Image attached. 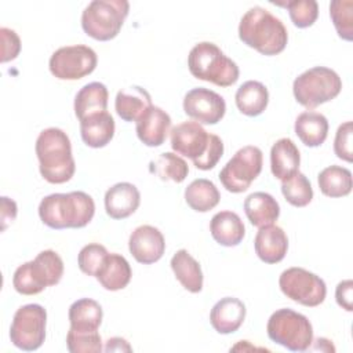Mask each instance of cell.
<instances>
[{
  "mask_svg": "<svg viewBox=\"0 0 353 353\" xmlns=\"http://www.w3.org/2000/svg\"><path fill=\"white\" fill-rule=\"evenodd\" d=\"M245 305L233 296H225L219 299L211 309L210 323L218 334L236 332L245 319Z\"/></svg>",
  "mask_w": 353,
  "mask_h": 353,
  "instance_id": "obj_19",
  "label": "cell"
},
{
  "mask_svg": "<svg viewBox=\"0 0 353 353\" xmlns=\"http://www.w3.org/2000/svg\"><path fill=\"white\" fill-rule=\"evenodd\" d=\"M294 130L305 146L317 148L324 143L328 135V120L323 113L306 110L295 119Z\"/></svg>",
  "mask_w": 353,
  "mask_h": 353,
  "instance_id": "obj_26",
  "label": "cell"
},
{
  "mask_svg": "<svg viewBox=\"0 0 353 353\" xmlns=\"http://www.w3.org/2000/svg\"><path fill=\"white\" fill-rule=\"evenodd\" d=\"M41 176L50 183H65L72 179L76 163L68 134L57 127L43 130L34 145Z\"/></svg>",
  "mask_w": 353,
  "mask_h": 353,
  "instance_id": "obj_4",
  "label": "cell"
},
{
  "mask_svg": "<svg viewBox=\"0 0 353 353\" xmlns=\"http://www.w3.org/2000/svg\"><path fill=\"white\" fill-rule=\"evenodd\" d=\"M330 17L338 36L346 41L353 39V1L334 0L330 3Z\"/></svg>",
  "mask_w": 353,
  "mask_h": 353,
  "instance_id": "obj_35",
  "label": "cell"
},
{
  "mask_svg": "<svg viewBox=\"0 0 353 353\" xmlns=\"http://www.w3.org/2000/svg\"><path fill=\"white\" fill-rule=\"evenodd\" d=\"M47 312L39 303L21 306L12 317L10 339L12 345L25 352L37 350L46 339Z\"/></svg>",
  "mask_w": 353,
  "mask_h": 353,
  "instance_id": "obj_10",
  "label": "cell"
},
{
  "mask_svg": "<svg viewBox=\"0 0 353 353\" xmlns=\"http://www.w3.org/2000/svg\"><path fill=\"white\" fill-rule=\"evenodd\" d=\"M212 239L223 247H234L241 243L245 228L241 218L233 211H219L210 222Z\"/></svg>",
  "mask_w": 353,
  "mask_h": 353,
  "instance_id": "obj_23",
  "label": "cell"
},
{
  "mask_svg": "<svg viewBox=\"0 0 353 353\" xmlns=\"http://www.w3.org/2000/svg\"><path fill=\"white\" fill-rule=\"evenodd\" d=\"M171 269L181 283V285L192 294H197L203 290V272L200 263L188 252V250H178L171 261Z\"/></svg>",
  "mask_w": 353,
  "mask_h": 353,
  "instance_id": "obj_28",
  "label": "cell"
},
{
  "mask_svg": "<svg viewBox=\"0 0 353 353\" xmlns=\"http://www.w3.org/2000/svg\"><path fill=\"white\" fill-rule=\"evenodd\" d=\"M234 102L240 113L255 117L266 109L269 103V91L261 81L248 80L237 88Z\"/></svg>",
  "mask_w": 353,
  "mask_h": 353,
  "instance_id": "obj_29",
  "label": "cell"
},
{
  "mask_svg": "<svg viewBox=\"0 0 353 353\" xmlns=\"http://www.w3.org/2000/svg\"><path fill=\"white\" fill-rule=\"evenodd\" d=\"M0 37H1V58H0V61L3 63H6V62L15 59L19 55L21 39L15 30H12L10 28H4V26L0 29Z\"/></svg>",
  "mask_w": 353,
  "mask_h": 353,
  "instance_id": "obj_40",
  "label": "cell"
},
{
  "mask_svg": "<svg viewBox=\"0 0 353 353\" xmlns=\"http://www.w3.org/2000/svg\"><path fill=\"white\" fill-rule=\"evenodd\" d=\"M342 80L339 74L325 66H314L301 73L292 83L295 101L307 108L314 109L330 102L339 95Z\"/></svg>",
  "mask_w": 353,
  "mask_h": 353,
  "instance_id": "obj_8",
  "label": "cell"
},
{
  "mask_svg": "<svg viewBox=\"0 0 353 353\" xmlns=\"http://www.w3.org/2000/svg\"><path fill=\"white\" fill-rule=\"evenodd\" d=\"M98 63L97 52L84 44L65 46L52 52L48 68L59 80H79L91 74Z\"/></svg>",
  "mask_w": 353,
  "mask_h": 353,
  "instance_id": "obj_13",
  "label": "cell"
},
{
  "mask_svg": "<svg viewBox=\"0 0 353 353\" xmlns=\"http://www.w3.org/2000/svg\"><path fill=\"white\" fill-rule=\"evenodd\" d=\"M0 216H1V230H6L7 226L10 223H12V221L17 218V212H18V207L17 203L7 197L3 196L1 197V205H0Z\"/></svg>",
  "mask_w": 353,
  "mask_h": 353,
  "instance_id": "obj_42",
  "label": "cell"
},
{
  "mask_svg": "<svg viewBox=\"0 0 353 353\" xmlns=\"http://www.w3.org/2000/svg\"><path fill=\"white\" fill-rule=\"evenodd\" d=\"M103 350H106V352H131L132 347L124 338L113 336L106 341V346L103 347Z\"/></svg>",
  "mask_w": 353,
  "mask_h": 353,
  "instance_id": "obj_43",
  "label": "cell"
},
{
  "mask_svg": "<svg viewBox=\"0 0 353 353\" xmlns=\"http://www.w3.org/2000/svg\"><path fill=\"white\" fill-rule=\"evenodd\" d=\"M317 183L324 196L343 197L352 192V172L341 165H330L319 172Z\"/></svg>",
  "mask_w": 353,
  "mask_h": 353,
  "instance_id": "obj_32",
  "label": "cell"
},
{
  "mask_svg": "<svg viewBox=\"0 0 353 353\" xmlns=\"http://www.w3.org/2000/svg\"><path fill=\"white\" fill-rule=\"evenodd\" d=\"M336 303L346 312L353 310V281L350 279L338 283L335 288Z\"/></svg>",
  "mask_w": 353,
  "mask_h": 353,
  "instance_id": "obj_41",
  "label": "cell"
},
{
  "mask_svg": "<svg viewBox=\"0 0 353 353\" xmlns=\"http://www.w3.org/2000/svg\"><path fill=\"white\" fill-rule=\"evenodd\" d=\"M66 347L70 353H97L103 350L98 331H76L69 328L66 334Z\"/></svg>",
  "mask_w": 353,
  "mask_h": 353,
  "instance_id": "obj_37",
  "label": "cell"
},
{
  "mask_svg": "<svg viewBox=\"0 0 353 353\" xmlns=\"http://www.w3.org/2000/svg\"><path fill=\"white\" fill-rule=\"evenodd\" d=\"M299 149L290 138L277 139L270 149V170L274 178L284 181L299 171Z\"/></svg>",
  "mask_w": 353,
  "mask_h": 353,
  "instance_id": "obj_22",
  "label": "cell"
},
{
  "mask_svg": "<svg viewBox=\"0 0 353 353\" xmlns=\"http://www.w3.org/2000/svg\"><path fill=\"white\" fill-rule=\"evenodd\" d=\"M108 99H109V92L105 84L99 81H92L83 85L74 97L73 106H74L76 117L80 121L90 114L106 112Z\"/></svg>",
  "mask_w": 353,
  "mask_h": 353,
  "instance_id": "obj_27",
  "label": "cell"
},
{
  "mask_svg": "<svg viewBox=\"0 0 353 353\" xmlns=\"http://www.w3.org/2000/svg\"><path fill=\"white\" fill-rule=\"evenodd\" d=\"M239 39L262 55H277L284 51L288 32L280 18L263 7H251L240 19Z\"/></svg>",
  "mask_w": 353,
  "mask_h": 353,
  "instance_id": "obj_2",
  "label": "cell"
},
{
  "mask_svg": "<svg viewBox=\"0 0 353 353\" xmlns=\"http://www.w3.org/2000/svg\"><path fill=\"white\" fill-rule=\"evenodd\" d=\"M277 6H283L288 10L294 26L299 29L312 26L319 17V4L314 0H290L277 3Z\"/></svg>",
  "mask_w": 353,
  "mask_h": 353,
  "instance_id": "obj_36",
  "label": "cell"
},
{
  "mask_svg": "<svg viewBox=\"0 0 353 353\" xmlns=\"http://www.w3.org/2000/svg\"><path fill=\"white\" fill-rule=\"evenodd\" d=\"M152 105L150 94L139 85L119 90L114 99L116 113L121 120L128 123L137 121Z\"/></svg>",
  "mask_w": 353,
  "mask_h": 353,
  "instance_id": "obj_21",
  "label": "cell"
},
{
  "mask_svg": "<svg viewBox=\"0 0 353 353\" xmlns=\"http://www.w3.org/2000/svg\"><path fill=\"white\" fill-rule=\"evenodd\" d=\"M135 123L139 141L149 148L163 145L171 128L170 114L154 105H152Z\"/></svg>",
  "mask_w": 353,
  "mask_h": 353,
  "instance_id": "obj_16",
  "label": "cell"
},
{
  "mask_svg": "<svg viewBox=\"0 0 353 353\" xmlns=\"http://www.w3.org/2000/svg\"><path fill=\"white\" fill-rule=\"evenodd\" d=\"M128 11L127 0H94L81 14V28L95 40H112L119 34Z\"/></svg>",
  "mask_w": 353,
  "mask_h": 353,
  "instance_id": "obj_7",
  "label": "cell"
},
{
  "mask_svg": "<svg viewBox=\"0 0 353 353\" xmlns=\"http://www.w3.org/2000/svg\"><path fill=\"white\" fill-rule=\"evenodd\" d=\"M188 68L193 77L212 83L218 87H229L239 80V66L223 54L214 43H197L188 55Z\"/></svg>",
  "mask_w": 353,
  "mask_h": 353,
  "instance_id": "obj_5",
  "label": "cell"
},
{
  "mask_svg": "<svg viewBox=\"0 0 353 353\" xmlns=\"http://www.w3.org/2000/svg\"><path fill=\"white\" fill-rule=\"evenodd\" d=\"M266 332L274 343L291 352H305L313 342V327L309 319L288 307L272 313Z\"/></svg>",
  "mask_w": 353,
  "mask_h": 353,
  "instance_id": "obj_9",
  "label": "cell"
},
{
  "mask_svg": "<svg viewBox=\"0 0 353 353\" xmlns=\"http://www.w3.org/2000/svg\"><path fill=\"white\" fill-rule=\"evenodd\" d=\"M63 276V261L54 250H44L33 261L19 265L12 276V285L22 295H36L55 285Z\"/></svg>",
  "mask_w": 353,
  "mask_h": 353,
  "instance_id": "obj_6",
  "label": "cell"
},
{
  "mask_svg": "<svg viewBox=\"0 0 353 353\" xmlns=\"http://www.w3.org/2000/svg\"><path fill=\"white\" fill-rule=\"evenodd\" d=\"M114 127L112 114L109 112H99L80 120V135L87 146L99 149L112 141Z\"/></svg>",
  "mask_w": 353,
  "mask_h": 353,
  "instance_id": "obj_20",
  "label": "cell"
},
{
  "mask_svg": "<svg viewBox=\"0 0 353 353\" xmlns=\"http://www.w3.org/2000/svg\"><path fill=\"white\" fill-rule=\"evenodd\" d=\"M221 200V193L215 183L205 178H199L192 181L185 189L186 204L197 211L207 212L218 205Z\"/></svg>",
  "mask_w": 353,
  "mask_h": 353,
  "instance_id": "obj_31",
  "label": "cell"
},
{
  "mask_svg": "<svg viewBox=\"0 0 353 353\" xmlns=\"http://www.w3.org/2000/svg\"><path fill=\"white\" fill-rule=\"evenodd\" d=\"M254 248L258 258L265 263H279L284 259L288 250V237L285 232L272 223L259 228L254 239Z\"/></svg>",
  "mask_w": 353,
  "mask_h": 353,
  "instance_id": "obj_17",
  "label": "cell"
},
{
  "mask_svg": "<svg viewBox=\"0 0 353 353\" xmlns=\"http://www.w3.org/2000/svg\"><path fill=\"white\" fill-rule=\"evenodd\" d=\"M128 250L137 262L150 265L163 256L165 251V240L157 228L152 225H141L130 234Z\"/></svg>",
  "mask_w": 353,
  "mask_h": 353,
  "instance_id": "obj_15",
  "label": "cell"
},
{
  "mask_svg": "<svg viewBox=\"0 0 353 353\" xmlns=\"http://www.w3.org/2000/svg\"><path fill=\"white\" fill-rule=\"evenodd\" d=\"M95 214L92 197L81 190L52 193L41 199L39 216L51 229H79L91 222Z\"/></svg>",
  "mask_w": 353,
  "mask_h": 353,
  "instance_id": "obj_1",
  "label": "cell"
},
{
  "mask_svg": "<svg viewBox=\"0 0 353 353\" xmlns=\"http://www.w3.org/2000/svg\"><path fill=\"white\" fill-rule=\"evenodd\" d=\"M262 163V150L258 146L247 145L239 149L223 165L219 172V181L228 192L243 193L261 174Z\"/></svg>",
  "mask_w": 353,
  "mask_h": 353,
  "instance_id": "obj_11",
  "label": "cell"
},
{
  "mask_svg": "<svg viewBox=\"0 0 353 353\" xmlns=\"http://www.w3.org/2000/svg\"><path fill=\"white\" fill-rule=\"evenodd\" d=\"M108 254L109 252L105 245L99 243H90L80 250L77 255V265L84 274L95 277Z\"/></svg>",
  "mask_w": 353,
  "mask_h": 353,
  "instance_id": "obj_38",
  "label": "cell"
},
{
  "mask_svg": "<svg viewBox=\"0 0 353 353\" xmlns=\"http://www.w3.org/2000/svg\"><path fill=\"white\" fill-rule=\"evenodd\" d=\"M279 287L287 298L307 307L321 305L327 295V287L321 277L296 266L288 268L280 274Z\"/></svg>",
  "mask_w": 353,
  "mask_h": 353,
  "instance_id": "obj_12",
  "label": "cell"
},
{
  "mask_svg": "<svg viewBox=\"0 0 353 353\" xmlns=\"http://www.w3.org/2000/svg\"><path fill=\"white\" fill-rule=\"evenodd\" d=\"M68 317L70 328L76 331H98L103 312L102 306L97 301L91 298H81L69 306Z\"/></svg>",
  "mask_w": 353,
  "mask_h": 353,
  "instance_id": "obj_30",
  "label": "cell"
},
{
  "mask_svg": "<svg viewBox=\"0 0 353 353\" xmlns=\"http://www.w3.org/2000/svg\"><path fill=\"white\" fill-rule=\"evenodd\" d=\"M132 276L128 261L116 252L108 254L95 274L99 284L108 291H119L128 285Z\"/></svg>",
  "mask_w": 353,
  "mask_h": 353,
  "instance_id": "obj_25",
  "label": "cell"
},
{
  "mask_svg": "<svg viewBox=\"0 0 353 353\" xmlns=\"http://www.w3.org/2000/svg\"><path fill=\"white\" fill-rule=\"evenodd\" d=\"M281 193L294 207H306L313 199L312 183L306 175L299 171L281 181Z\"/></svg>",
  "mask_w": 353,
  "mask_h": 353,
  "instance_id": "obj_34",
  "label": "cell"
},
{
  "mask_svg": "<svg viewBox=\"0 0 353 353\" xmlns=\"http://www.w3.org/2000/svg\"><path fill=\"white\" fill-rule=\"evenodd\" d=\"M149 171L161 181H172L181 183L189 174L188 163L172 152H164L149 163Z\"/></svg>",
  "mask_w": 353,
  "mask_h": 353,
  "instance_id": "obj_33",
  "label": "cell"
},
{
  "mask_svg": "<svg viewBox=\"0 0 353 353\" xmlns=\"http://www.w3.org/2000/svg\"><path fill=\"white\" fill-rule=\"evenodd\" d=\"M141 203L138 188L130 182H119L105 193V211L113 219H124L132 215Z\"/></svg>",
  "mask_w": 353,
  "mask_h": 353,
  "instance_id": "obj_18",
  "label": "cell"
},
{
  "mask_svg": "<svg viewBox=\"0 0 353 353\" xmlns=\"http://www.w3.org/2000/svg\"><path fill=\"white\" fill-rule=\"evenodd\" d=\"M171 148L175 153L192 160L199 170L214 168L223 154V142L207 132L197 121H183L171 130Z\"/></svg>",
  "mask_w": 353,
  "mask_h": 353,
  "instance_id": "obj_3",
  "label": "cell"
},
{
  "mask_svg": "<svg viewBox=\"0 0 353 353\" xmlns=\"http://www.w3.org/2000/svg\"><path fill=\"white\" fill-rule=\"evenodd\" d=\"M244 212L251 225L262 228L274 223L280 216L277 200L266 192H254L244 200Z\"/></svg>",
  "mask_w": 353,
  "mask_h": 353,
  "instance_id": "obj_24",
  "label": "cell"
},
{
  "mask_svg": "<svg viewBox=\"0 0 353 353\" xmlns=\"http://www.w3.org/2000/svg\"><path fill=\"white\" fill-rule=\"evenodd\" d=\"M352 134H353V124L352 121L342 123L335 134L334 139V152L338 159L352 163Z\"/></svg>",
  "mask_w": 353,
  "mask_h": 353,
  "instance_id": "obj_39",
  "label": "cell"
},
{
  "mask_svg": "<svg viewBox=\"0 0 353 353\" xmlns=\"http://www.w3.org/2000/svg\"><path fill=\"white\" fill-rule=\"evenodd\" d=\"M183 112L200 124H216L226 113V102L218 92L196 87L183 98Z\"/></svg>",
  "mask_w": 353,
  "mask_h": 353,
  "instance_id": "obj_14",
  "label": "cell"
}]
</instances>
